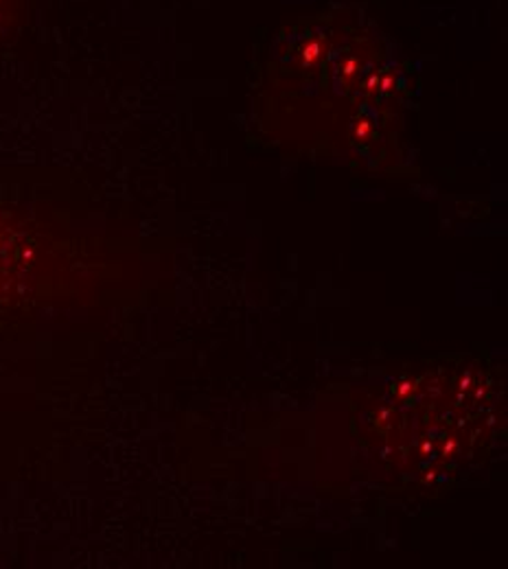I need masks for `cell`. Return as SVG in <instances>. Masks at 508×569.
<instances>
[{
    "label": "cell",
    "instance_id": "cell-1",
    "mask_svg": "<svg viewBox=\"0 0 508 569\" xmlns=\"http://www.w3.org/2000/svg\"><path fill=\"white\" fill-rule=\"evenodd\" d=\"M24 0H0V38L11 33L22 20Z\"/></svg>",
    "mask_w": 508,
    "mask_h": 569
}]
</instances>
